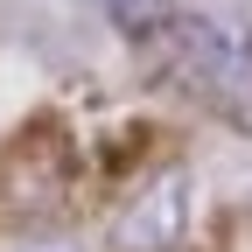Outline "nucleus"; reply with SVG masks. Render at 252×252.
<instances>
[{"label": "nucleus", "mask_w": 252, "mask_h": 252, "mask_svg": "<svg viewBox=\"0 0 252 252\" xmlns=\"http://www.w3.org/2000/svg\"><path fill=\"white\" fill-rule=\"evenodd\" d=\"M105 7H112V21L126 28V35H147V42L175 21V0H105Z\"/></svg>", "instance_id": "1"}]
</instances>
